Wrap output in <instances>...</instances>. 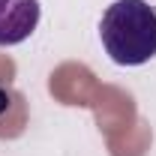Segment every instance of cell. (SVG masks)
<instances>
[{"label":"cell","mask_w":156,"mask_h":156,"mask_svg":"<svg viewBox=\"0 0 156 156\" xmlns=\"http://www.w3.org/2000/svg\"><path fill=\"white\" fill-rule=\"evenodd\" d=\"M39 0H0V45H18L36 30Z\"/></svg>","instance_id":"obj_2"},{"label":"cell","mask_w":156,"mask_h":156,"mask_svg":"<svg viewBox=\"0 0 156 156\" xmlns=\"http://www.w3.org/2000/svg\"><path fill=\"white\" fill-rule=\"evenodd\" d=\"M99 39L117 66H144L156 57V9L147 0H114L102 12Z\"/></svg>","instance_id":"obj_1"}]
</instances>
